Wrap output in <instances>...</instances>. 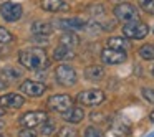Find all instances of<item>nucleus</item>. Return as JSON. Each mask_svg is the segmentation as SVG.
Instances as JSON below:
<instances>
[{
	"label": "nucleus",
	"instance_id": "obj_1",
	"mask_svg": "<svg viewBox=\"0 0 154 137\" xmlns=\"http://www.w3.org/2000/svg\"><path fill=\"white\" fill-rule=\"evenodd\" d=\"M18 61L25 70L30 71H42L47 70L50 64V58L42 48H28V50H22L18 55Z\"/></svg>",
	"mask_w": 154,
	"mask_h": 137
},
{
	"label": "nucleus",
	"instance_id": "obj_2",
	"mask_svg": "<svg viewBox=\"0 0 154 137\" xmlns=\"http://www.w3.org/2000/svg\"><path fill=\"white\" fill-rule=\"evenodd\" d=\"M55 79H57L58 84H61L65 88L75 86L76 84V71H75L73 66L63 63L60 66H57V70H55Z\"/></svg>",
	"mask_w": 154,
	"mask_h": 137
},
{
	"label": "nucleus",
	"instance_id": "obj_3",
	"mask_svg": "<svg viewBox=\"0 0 154 137\" xmlns=\"http://www.w3.org/2000/svg\"><path fill=\"white\" fill-rule=\"evenodd\" d=\"M113 13H114V17L119 22H123V23H129V22L139 20V12H137V8L134 7L133 4H128V2L118 4L116 7H114Z\"/></svg>",
	"mask_w": 154,
	"mask_h": 137
},
{
	"label": "nucleus",
	"instance_id": "obj_4",
	"mask_svg": "<svg viewBox=\"0 0 154 137\" xmlns=\"http://www.w3.org/2000/svg\"><path fill=\"white\" fill-rule=\"evenodd\" d=\"M147 33H149V27L139 20L124 23L123 27V35L129 40H143V38H146Z\"/></svg>",
	"mask_w": 154,
	"mask_h": 137
},
{
	"label": "nucleus",
	"instance_id": "obj_5",
	"mask_svg": "<svg viewBox=\"0 0 154 137\" xmlns=\"http://www.w3.org/2000/svg\"><path fill=\"white\" fill-rule=\"evenodd\" d=\"M76 101L81 104V106H100L101 103L104 101V93L100 89H86V91H81L78 94Z\"/></svg>",
	"mask_w": 154,
	"mask_h": 137
},
{
	"label": "nucleus",
	"instance_id": "obj_6",
	"mask_svg": "<svg viewBox=\"0 0 154 137\" xmlns=\"http://www.w3.org/2000/svg\"><path fill=\"white\" fill-rule=\"evenodd\" d=\"M48 119V114L45 111H30V112H25L20 117V126L27 127V129H33L38 127Z\"/></svg>",
	"mask_w": 154,
	"mask_h": 137
},
{
	"label": "nucleus",
	"instance_id": "obj_7",
	"mask_svg": "<svg viewBox=\"0 0 154 137\" xmlns=\"http://www.w3.org/2000/svg\"><path fill=\"white\" fill-rule=\"evenodd\" d=\"M23 13V8L20 4H15V2H4L0 5V15L5 22H17L22 18Z\"/></svg>",
	"mask_w": 154,
	"mask_h": 137
},
{
	"label": "nucleus",
	"instance_id": "obj_8",
	"mask_svg": "<svg viewBox=\"0 0 154 137\" xmlns=\"http://www.w3.org/2000/svg\"><path fill=\"white\" fill-rule=\"evenodd\" d=\"M71 104H73V99H71L68 94H55V96H50L47 101V106L50 107L51 111L61 112V114L66 109H70Z\"/></svg>",
	"mask_w": 154,
	"mask_h": 137
},
{
	"label": "nucleus",
	"instance_id": "obj_9",
	"mask_svg": "<svg viewBox=\"0 0 154 137\" xmlns=\"http://www.w3.org/2000/svg\"><path fill=\"white\" fill-rule=\"evenodd\" d=\"M20 91L28 97H40V96H43V93L47 91V86H45L43 83H38V81L27 79L20 84Z\"/></svg>",
	"mask_w": 154,
	"mask_h": 137
},
{
	"label": "nucleus",
	"instance_id": "obj_10",
	"mask_svg": "<svg viewBox=\"0 0 154 137\" xmlns=\"http://www.w3.org/2000/svg\"><path fill=\"white\" fill-rule=\"evenodd\" d=\"M126 51L113 50V48H104L101 51V60L104 64H121L126 61Z\"/></svg>",
	"mask_w": 154,
	"mask_h": 137
},
{
	"label": "nucleus",
	"instance_id": "obj_11",
	"mask_svg": "<svg viewBox=\"0 0 154 137\" xmlns=\"http://www.w3.org/2000/svg\"><path fill=\"white\" fill-rule=\"evenodd\" d=\"M23 103H25V97L22 94H17V93H8V94L0 96V106H4V107L18 109V107L23 106Z\"/></svg>",
	"mask_w": 154,
	"mask_h": 137
},
{
	"label": "nucleus",
	"instance_id": "obj_12",
	"mask_svg": "<svg viewBox=\"0 0 154 137\" xmlns=\"http://www.w3.org/2000/svg\"><path fill=\"white\" fill-rule=\"evenodd\" d=\"M57 25H60V28L66 31H76V30H83L86 27V22L81 18H60L55 22Z\"/></svg>",
	"mask_w": 154,
	"mask_h": 137
},
{
	"label": "nucleus",
	"instance_id": "obj_13",
	"mask_svg": "<svg viewBox=\"0 0 154 137\" xmlns=\"http://www.w3.org/2000/svg\"><path fill=\"white\" fill-rule=\"evenodd\" d=\"M83 117H85V112H83L81 107L71 106L70 109H66L63 112V119H65V122H68V124H78V122L83 121Z\"/></svg>",
	"mask_w": 154,
	"mask_h": 137
},
{
	"label": "nucleus",
	"instance_id": "obj_14",
	"mask_svg": "<svg viewBox=\"0 0 154 137\" xmlns=\"http://www.w3.org/2000/svg\"><path fill=\"white\" fill-rule=\"evenodd\" d=\"M42 8L47 12H65L68 10V4L65 0H42Z\"/></svg>",
	"mask_w": 154,
	"mask_h": 137
},
{
	"label": "nucleus",
	"instance_id": "obj_15",
	"mask_svg": "<svg viewBox=\"0 0 154 137\" xmlns=\"http://www.w3.org/2000/svg\"><path fill=\"white\" fill-rule=\"evenodd\" d=\"M85 78L88 81H101L104 78V68L100 64H91L85 70Z\"/></svg>",
	"mask_w": 154,
	"mask_h": 137
},
{
	"label": "nucleus",
	"instance_id": "obj_16",
	"mask_svg": "<svg viewBox=\"0 0 154 137\" xmlns=\"http://www.w3.org/2000/svg\"><path fill=\"white\" fill-rule=\"evenodd\" d=\"M71 58H75L73 48L65 46V45H60V46L55 48V51H53V60H57V61H66V60H71Z\"/></svg>",
	"mask_w": 154,
	"mask_h": 137
},
{
	"label": "nucleus",
	"instance_id": "obj_17",
	"mask_svg": "<svg viewBox=\"0 0 154 137\" xmlns=\"http://www.w3.org/2000/svg\"><path fill=\"white\" fill-rule=\"evenodd\" d=\"M32 31L37 37H50L53 33V27L48 22H35L33 27H32Z\"/></svg>",
	"mask_w": 154,
	"mask_h": 137
},
{
	"label": "nucleus",
	"instance_id": "obj_18",
	"mask_svg": "<svg viewBox=\"0 0 154 137\" xmlns=\"http://www.w3.org/2000/svg\"><path fill=\"white\" fill-rule=\"evenodd\" d=\"M106 45H108V48H113V50H121V51H126L128 46H129L128 40H124L123 37H111V38H108Z\"/></svg>",
	"mask_w": 154,
	"mask_h": 137
},
{
	"label": "nucleus",
	"instance_id": "obj_19",
	"mask_svg": "<svg viewBox=\"0 0 154 137\" xmlns=\"http://www.w3.org/2000/svg\"><path fill=\"white\" fill-rule=\"evenodd\" d=\"M20 76H22V73L18 70H14V68H5V70L0 71V78H2L7 84L14 83V81L18 79Z\"/></svg>",
	"mask_w": 154,
	"mask_h": 137
},
{
	"label": "nucleus",
	"instance_id": "obj_20",
	"mask_svg": "<svg viewBox=\"0 0 154 137\" xmlns=\"http://www.w3.org/2000/svg\"><path fill=\"white\" fill-rule=\"evenodd\" d=\"M143 60H154V43H146L137 50Z\"/></svg>",
	"mask_w": 154,
	"mask_h": 137
},
{
	"label": "nucleus",
	"instance_id": "obj_21",
	"mask_svg": "<svg viewBox=\"0 0 154 137\" xmlns=\"http://www.w3.org/2000/svg\"><path fill=\"white\" fill-rule=\"evenodd\" d=\"M61 45H65V46H76L78 45V38L75 37V33H71V31H66V33L61 37Z\"/></svg>",
	"mask_w": 154,
	"mask_h": 137
},
{
	"label": "nucleus",
	"instance_id": "obj_22",
	"mask_svg": "<svg viewBox=\"0 0 154 137\" xmlns=\"http://www.w3.org/2000/svg\"><path fill=\"white\" fill-rule=\"evenodd\" d=\"M10 41H14V35H12L7 28L0 27V45H7V43H10Z\"/></svg>",
	"mask_w": 154,
	"mask_h": 137
},
{
	"label": "nucleus",
	"instance_id": "obj_23",
	"mask_svg": "<svg viewBox=\"0 0 154 137\" xmlns=\"http://www.w3.org/2000/svg\"><path fill=\"white\" fill-rule=\"evenodd\" d=\"M40 132L43 134V136H50V134H53L55 132V122H51V121L47 119L40 126Z\"/></svg>",
	"mask_w": 154,
	"mask_h": 137
},
{
	"label": "nucleus",
	"instance_id": "obj_24",
	"mask_svg": "<svg viewBox=\"0 0 154 137\" xmlns=\"http://www.w3.org/2000/svg\"><path fill=\"white\" fill-rule=\"evenodd\" d=\"M83 137H104V136H103V132H101L100 129H96V127L90 126V127H86V129H85Z\"/></svg>",
	"mask_w": 154,
	"mask_h": 137
},
{
	"label": "nucleus",
	"instance_id": "obj_25",
	"mask_svg": "<svg viewBox=\"0 0 154 137\" xmlns=\"http://www.w3.org/2000/svg\"><path fill=\"white\" fill-rule=\"evenodd\" d=\"M139 5L144 12L154 13V0H139Z\"/></svg>",
	"mask_w": 154,
	"mask_h": 137
},
{
	"label": "nucleus",
	"instance_id": "obj_26",
	"mask_svg": "<svg viewBox=\"0 0 154 137\" xmlns=\"http://www.w3.org/2000/svg\"><path fill=\"white\" fill-rule=\"evenodd\" d=\"M58 137H76V132H75V129H71V127H63V129H60V132H58Z\"/></svg>",
	"mask_w": 154,
	"mask_h": 137
},
{
	"label": "nucleus",
	"instance_id": "obj_27",
	"mask_svg": "<svg viewBox=\"0 0 154 137\" xmlns=\"http://www.w3.org/2000/svg\"><path fill=\"white\" fill-rule=\"evenodd\" d=\"M143 96H144V99H147L149 103L154 104V89H149V88H143Z\"/></svg>",
	"mask_w": 154,
	"mask_h": 137
},
{
	"label": "nucleus",
	"instance_id": "obj_28",
	"mask_svg": "<svg viewBox=\"0 0 154 137\" xmlns=\"http://www.w3.org/2000/svg\"><path fill=\"white\" fill-rule=\"evenodd\" d=\"M18 137H35V132L32 129H27V127H23V129L18 132Z\"/></svg>",
	"mask_w": 154,
	"mask_h": 137
},
{
	"label": "nucleus",
	"instance_id": "obj_29",
	"mask_svg": "<svg viewBox=\"0 0 154 137\" xmlns=\"http://www.w3.org/2000/svg\"><path fill=\"white\" fill-rule=\"evenodd\" d=\"M149 119H151V121H152V122H154V109H152V112L149 114Z\"/></svg>",
	"mask_w": 154,
	"mask_h": 137
},
{
	"label": "nucleus",
	"instance_id": "obj_30",
	"mask_svg": "<svg viewBox=\"0 0 154 137\" xmlns=\"http://www.w3.org/2000/svg\"><path fill=\"white\" fill-rule=\"evenodd\" d=\"M4 114H5V109H4V107H0V117L4 116Z\"/></svg>",
	"mask_w": 154,
	"mask_h": 137
},
{
	"label": "nucleus",
	"instance_id": "obj_31",
	"mask_svg": "<svg viewBox=\"0 0 154 137\" xmlns=\"http://www.w3.org/2000/svg\"><path fill=\"white\" fill-rule=\"evenodd\" d=\"M151 73H152V76H154V66H152V70H151Z\"/></svg>",
	"mask_w": 154,
	"mask_h": 137
},
{
	"label": "nucleus",
	"instance_id": "obj_32",
	"mask_svg": "<svg viewBox=\"0 0 154 137\" xmlns=\"http://www.w3.org/2000/svg\"><path fill=\"white\" fill-rule=\"evenodd\" d=\"M151 137H154V134H151Z\"/></svg>",
	"mask_w": 154,
	"mask_h": 137
},
{
	"label": "nucleus",
	"instance_id": "obj_33",
	"mask_svg": "<svg viewBox=\"0 0 154 137\" xmlns=\"http://www.w3.org/2000/svg\"><path fill=\"white\" fill-rule=\"evenodd\" d=\"M152 33H154V28H152Z\"/></svg>",
	"mask_w": 154,
	"mask_h": 137
},
{
	"label": "nucleus",
	"instance_id": "obj_34",
	"mask_svg": "<svg viewBox=\"0 0 154 137\" xmlns=\"http://www.w3.org/2000/svg\"><path fill=\"white\" fill-rule=\"evenodd\" d=\"M0 137H2V136H0Z\"/></svg>",
	"mask_w": 154,
	"mask_h": 137
},
{
	"label": "nucleus",
	"instance_id": "obj_35",
	"mask_svg": "<svg viewBox=\"0 0 154 137\" xmlns=\"http://www.w3.org/2000/svg\"><path fill=\"white\" fill-rule=\"evenodd\" d=\"M149 137H151V136H149Z\"/></svg>",
	"mask_w": 154,
	"mask_h": 137
}]
</instances>
